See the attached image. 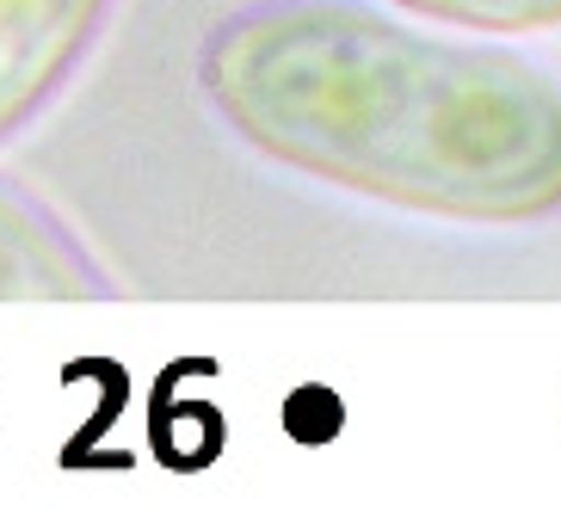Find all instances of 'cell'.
<instances>
[{"label":"cell","instance_id":"obj_1","mask_svg":"<svg viewBox=\"0 0 561 511\" xmlns=\"http://www.w3.org/2000/svg\"><path fill=\"white\" fill-rule=\"evenodd\" d=\"M216 112L272 161L462 222L561 210V74L358 0H265L204 50Z\"/></svg>","mask_w":561,"mask_h":511},{"label":"cell","instance_id":"obj_2","mask_svg":"<svg viewBox=\"0 0 561 511\" xmlns=\"http://www.w3.org/2000/svg\"><path fill=\"white\" fill-rule=\"evenodd\" d=\"M112 0H0V142L44 112Z\"/></svg>","mask_w":561,"mask_h":511},{"label":"cell","instance_id":"obj_3","mask_svg":"<svg viewBox=\"0 0 561 511\" xmlns=\"http://www.w3.org/2000/svg\"><path fill=\"white\" fill-rule=\"evenodd\" d=\"M100 271L37 198L0 179V297H93Z\"/></svg>","mask_w":561,"mask_h":511},{"label":"cell","instance_id":"obj_4","mask_svg":"<svg viewBox=\"0 0 561 511\" xmlns=\"http://www.w3.org/2000/svg\"><path fill=\"white\" fill-rule=\"evenodd\" d=\"M426 19L476 25V32H530V25H561V0H396Z\"/></svg>","mask_w":561,"mask_h":511}]
</instances>
